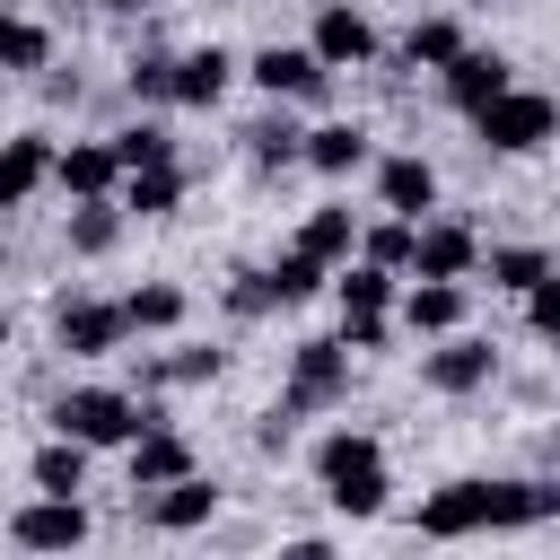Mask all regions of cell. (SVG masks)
<instances>
[{
  "instance_id": "cell-7",
  "label": "cell",
  "mask_w": 560,
  "mask_h": 560,
  "mask_svg": "<svg viewBox=\"0 0 560 560\" xmlns=\"http://www.w3.org/2000/svg\"><path fill=\"white\" fill-rule=\"evenodd\" d=\"M52 332H61V350H70V359H105V350L131 332V306H114V298H61Z\"/></svg>"
},
{
  "instance_id": "cell-21",
  "label": "cell",
  "mask_w": 560,
  "mask_h": 560,
  "mask_svg": "<svg viewBox=\"0 0 560 560\" xmlns=\"http://www.w3.org/2000/svg\"><path fill=\"white\" fill-rule=\"evenodd\" d=\"M79 481H88V438H61V429H52V446H35V490L79 499Z\"/></svg>"
},
{
  "instance_id": "cell-13",
  "label": "cell",
  "mask_w": 560,
  "mask_h": 560,
  "mask_svg": "<svg viewBox=\"0 0 560 560\" xmlns=\"http://www.w3.org/2000/svg\"><path fill=\"white\" fill-rule=\"evenodd\" d=\"M184 472H192V446H184L166 420L131 438V490H166V481H184Z\"/></svg>"
},
{
  "instance_id": "cell-8",
  "label": "cell",
  "mask_w": 560,
  "mask_h": 560,
  "mask_svg": "<svg viewBox=\"0 0 560 560\" xmlns=\"http://www.w3.org/2000/svg\"><path fill=\"white\" fill-rule=\"evenodd\" d=\"M254 88H271V96H324L332 88V61L315 44H262L254 52Z\"/></svg>"
},
{
  "instance_id": "cell-30",
  "label": "cell",
  "mask_w": 560,
  "mask_h": 560,
  "mask_svg": "<svg viewBox=\"0 0 560 560\" xmlns=\"http://www.w3.org/2000/svg\"><path fill=\"white\" fill-rule=\"evenodd\" d=\"M411 245H420V219H385V228H368V262H385V271H411Z\"/></svg>"
},
{
  "instance_id": "cell-20",
  "label": "cell",
  "mask_w": 560,
  "mask_h": 560,
  "mask_svg": "<svg viewBox=\"0 0 560 560\" xmlns=\"http://www.w3.org/2000/svg\"><path fill=\"white\" fill-rule=\"evenodd\" d=\"M228 70H236V61H228L219 44H201V52H184V61H175V105H219V88H228Z\"/></svg>"
},
{
  "instance_id": "cell-19",
  "label": "cell",
  "mask_w": 560,
  "mask_h": 560,
  "mask_svg": "<svg viewBox=\"0 0 560 560\" xmlns=\"http://www.w3.org/2000/svg\"><path fill=\"white\" fill-rule=\"evenodd\" d=\"M175 201H184V166H131L122 175V210L131 219H166Z\"/></svg>"
},
{
  "instance_id": "cell-29",
  "label": "cell",
  "mask_w": 560,
  "mask_h": 560,
  "mask_svg": "<svg viewBox=\"0 0 560 560\" xmlns=\"http://www.w3.org/2000/svg\"><path fill=\"white\" fill-rule=\"evenodd\" d=\"M114 149H122V175H131V166H175L166 122H131V131H114Z\"/></svg>"
},
{
  "instance_id": "cell-23",
  "label": "cell",
  "mask_w": 560,
  "mask_h": 560,
  "mask_svg": "<svg viewBox=\"0 0 560 560\" xmlns=\"http://www.w3.org/2000/svg\"><path fill=\"white\" fill-rule=\"evenodd\" d=\"M402 52L429 61V70H455V61H464V26H455V18H420V26L402 35Z\"/></svg>"
},
{
  "instance_id": "cell-32",
  "label": "cell",
  "mask_w": 560,
  "mask_h": 560,
  "mask_svg": "<svg viewBox=\"0 0 560 560\" xmlns=\"http://www.w3.org/2000/svg\"><path fill=\"white\" fill-rule=\"evenodd\" d=\"M44 52H52V35H44L35 18H9V26H0V61H9V70H44Z\"/></svg>"
},
{
  "instance_id": "cell-15",
  "label": "cell",
  "mask_w": 560,
  "mask_h": 560,
  "mask_svg": "<svg viewBox=\"0 0 560 560\" xmlns=\"http://www.w3.org/2000/svg\"><path fill=\"white\" fill-rule=\"evenodd\" d=\"M376 201L402 210V219L438 210V166H429V158H385V166H376Z\"/></svg>"
},
{
  "instance_id": "cell-40",
  "label": "cell",
  "mask_w": 560,
  "mask_h": 560,
  "mask_svg": "<svg viewBox=\"0 0 560 560\" xmlns=\"http://www.w3.org/2000/svg\"><path fill=\"white\" fill-rule=\"evenodd\" d=\"M315 9H324V0H315Z\"/></svg>"
},
{
  "instance_id": "cell-25",
  "label": "cell",
  "mask_w": 560,
  "mask_h": 560,
  "mask_svg": "<svg viewBox=\"0 0 560 560\" xmlns=\"http://www.w3.org/2000/svg\"><path fill=\"white\" fill-rule=\"evenodd\" d=\"M298 245H306V254H324V262H341V254L359 245V228H350V210H341V201H324V210H306Z\"/></svg>"
},
{
  "instance_id": "cell-35",
  "label": "cell",
  "mask_w": 560,
  "mask_h": 560,
  "mask_svg": "<svg viewBox=\"0 0 560 560\" xmlns=\"http://www.w3.org/2000/svg\"><path fill=\"white\" fill-rule=\"evenodd\" d=\"M525 324H534V332H542V341H551V350H560V271H551V280H534V289H525Z\"/></svg>"
},
{
  "instance_id": "cell-33",
  "label": "cell",
  "mask_w": 560,
  "mask_h": 560,
  "mask_svg": "<svg viewBox=\"0 0 560 560\" xmlns=\"http://www.w3.org/2000/svg\"><path fill=\"white\" fill-rule=\"evenodd\" d=\"M245 140H254V158H262V166H289V158H306V131H298V122H254Z\"/></svg>"
},
{
  "instance_id": "cell-17",
  "label": "cell",
  "mask_w": 560,
  "mask_h": 560,
  "mask_svg": "<svg viewBox=\"0 0 560 560\" xmlns=\"http://www.w3.org/2000/svg\"><path fill=\"white\" fill-rule=\"evenodd\" d=\"M508 88H516V79H508V61H499V52H472V44H464V61L446 70V96H455L464 114H481V105H490V96H508Z\"/></svg>"
},
{
  "instance_id": "cell-22",
  "label": "cell",
  "mask_w": 560,
  "mask_h": 560,
  "mask_svg": "<svg viewBox=\"0 0 560 560\" xmlns=\"http://www.w3.org/2000/svg\"><path fill=\"white\" fill-rule=\"evenodd\" d=\"M306 166H324V175L368 166V131H359V122H324V131H306Z\"/></svg>"
},
{
  "instance_id": "cell-9",
  "label": "cell",
  "mask_w": 560,
  "mask_h": 560,
  "mask_svg": "<svg viewBox=\"0 0 560 560\" xmlns=\"http://www.w3.org/2000/svg\"><path fill=\"white\" fill-rule=\"evenodd\" d=\"M420 376H429V394H481V385L499 376V350H490V341H472V332H455L446 350H429V359H420Z\"/></svg>"
},
{
  "instance_id": "cell-1",
  "label": "cell",
  "mask_w": 560,
  "mask_h": 560,
  "mask_svg": "<svg viewBox=\"0 0 560 560\" xmlns=\"http://www.w3.org/2000/svg\"><path fill=\"white\" fill-rule=\"evenodd\" d=\"M551 516H560V481H446L438 499H420L411 534L464 542V534H525Z\"/></svg>"
},
{
  "instance_id": "cell-2",
  "label": "cell",
  "mask_w": 560,
  "mask_h": 560,
  "mask_svg": "<svg viewBox=\"0 0 560 560\" xmlns=\"http://www.w3.org/2000/svg\"><path fill=\"white\" fill-rule=\"evenodd\" d=\"M315 481H324V499H332L341 516H376V508H385V446H376L368 429H332V438L315 446Z\"/></svg>"
},
{
  "instance_id": "cell-16",
  "label": "cell",
  "mask_w": 560,
  "mask_h": 560,
  "mask_svg": "<svg viewBox=\"0 0 560 560\" xmlns=\"http://www.w3.org/2000/svg\"><path fill=\"white\" fill-rule=\"evenodd\" d=\"M219 516V490L201 481V472H184V481H166L158 499H149V525L158 534H192V525H210Z\"/></svg>"
},
{
  "instance_id": "cell-27",
  "label": "cell",
  "mask_w": 560,
  "mask_h": 560,
  "mask_svg": "<svg viewBox=\"0 0 560 560\" xmlns=\"http://www.w3.org/2000/svg\"><path fill=\"white\" fill-rule=\"evenodd\" d=\"M122 306H131V332H175V324H184V289H166V280L131 289Z\"/></svg>"
},
{
  "instance_id": "cell-26",
  "label": "cell",
  "mask_w": 560,
  "mask_h": 560,
  "mask_svg": "<svg viewBox=\"0 0 560 560\" xmlns=\"http://www.w3.org/2000/svg\"><path fill=\"white\" fill-rule=\"evenodd\" d=\"M385 306H394V271H385V262L341 271V315H385Z\"/></svg>"
},
{
  "instance_id": "cell-36",
  "label": "cell",
  "mask_w": 560,
  "mask_h": 560,
  "mask_svg": "<svg viewBox=\"0 0 560 560\" xmlns=\"http://www.w3.org/2000/svg\"><path fill=\"white\" fill-rule=\"evenodd\" d=\"M262 306H280L271 271H236V289H228V315H262Z\"/></svg>"
},
{
  "instance_id": "cell-4",
  "label": "cell",
  "mask_w": 560,
  "mask_h": 560,
  "mask_svg": "<svg viewBox=\"0 0 560 560\" xmlns=\"http://www.w3.org/2000/svg\"><path fill=\"white\" fill-rule=\"evenodd\" d=\"M472 122H481V149H499V158H525V149H542V140L560 131V105H551L542 88H508V96H490Z\"/></svg>"
},
{
  "instance_id": "cell-10",
  "label": "cell",
  "mask_w": 560,
  "mask_h": 560,
  "mask_svg": "<svg viewBox=\"0 0 560 560\" xmlns=\"http://www.w3.org/2000/svg\"><path fill=\"white\" fill-rule=\"evenodd\" d=\"M52 184H61L70 201H96V192L122 184V149H114V140H70L61 166H52Z\"/></svg>"
},
{
  "instance_id": "cell-24",
  "label": "cell",
  "mask_w": 560,
  "mask_h": 560,
  "mask_svg": "<svg viewBox=\"0 0 560 560\" xmlns=\"http://www.w3.org/2000/svg\"><path fill=\"white\" fill-rule=\"evenodd\" d=\"M114 236H122V210H114L105 192L70 210V254H114Z\"/></svg>"
},
{
  "instance_id": "cell-39",
  "label": "cell",
  "mask_w": 560,
  "mask_h": 560,
  "mask_svg": "<svg viewBox=\"0 0 560 560\" xmlns=\"http://www.w3.org/2000/svg\"><path fill=\"white\" fill-rule=\"evenodd\" d=\"M472 9H499V0H472Z\"/></svg>"
},
{
  "instance_id": "cell-28",
  "label": "cell",
  "mask_w": 560,
  "mask_h": 560,
  "mask_svg": "<svg viewBox=\"0 0 560 560\" xmlns=\"http://www.w3.org/2000/svg\"><path fill=\"white\" fill-rule=\"evenodd\" d=\"M271 289H280V306H298V298H315V289H324V254H306V245H289V254L271 262Z\"/></svg>"
},
{
  "instance_id": "cell-5",
  "label": "cell",
  "mask_w": 560,
  "mask_h": 560,
  "mask_svg": "<svg viewBox=\"0 0 560 560\" xmlns=\"http://www.w3.org/2000/svg\"><path fill=\"white\" fill-rule=\"evenodd\" d=\"M350 394V341H298L289 350V420L298 411H324V402H341Z\"/></svg>"
},
{
  "instance_id": "cell-18",
  "label": "cell",
  "mask_w": 560,
  "mask_h": 560,
  "mask_svg": "<svg viewBox=\"0 0 560 560\" xmlns=\"http://www.w3.org/2000/svg\"><path fill=\"white\" fill-rule=\"evenodd\" d=\"M402 324L411 332H455L464 324V280H411L402 289Z\"/></svg>"
},
{
  "instance_id": "cell-34",
  "label": "cell",
  "mask_w": 560,
  "mask_h": 560,
  "mask_svg": "<svg viewBox=\"0 0 560 560\" xmlns=\"http://www.w3.org/2000/svg\"><path fill=\"white\" fill-rule=\"evenodd\" d=\"M131 96H140V105H175V61L140 52V61H131Z\"/></svg>"
},
{
  "instance_id": "cell-11",
  "label": "cell",
  "mask_w": 560,
  "mask_h": 560,
  "mask_svg": "<svg viewBox=\"0 0 560 560\" xmlns=\"http://www.w3.org/2000/svg\"><path fill=\"white\" fill-rule=\"evenodd\" d=\"M472 262H481V236L455 228V219H429L420 245H411V271H420V280H464Z\"/></svg>"
},
{
  "instance_id": "cell-14",
  "label": "cell",
  "mask_w": 560,
  "mask_h": 560,
  "mask_svg": "<svg viewBox=\"0 0 560 560\" xmlns=\"http://www.w3.org/2000/svg\"><path fill=\"white\" fill-rule=\"evenodd\" d=\"M52 166H61V158H52V140H44V131H18V140H9V166H0V210H26V201H35V184H44Z\"/></svg>"
},
{
  "instance_id": "cell-3",
  "label": "cell",
  "mask_w": 560,
  "mask_h": 560,
  "mask_svg": "<svg viewBox=\"0 0 560 560\" xmlns=\"http://www.w3.org/2000/svg\"><path fill=\"white\" fill-rule=\"evenodd\" d=\"M52 429L61 438H88V446H131L140 429H158V411L140 394H114V385H70L52 402Z\"/></svg>"
},
{
  "instance_id": "cell-12",
  "label": "cell",
  "mask_w": 560,
  "mask_h": 560,
  "mask_svg": "<svg viewBox=\"0 0 560 560\" xmlns=\"http://www.w3.org/2000/svg\"><path fill=\"white\" fill-rule=\"evenodd\" d=\"M315 52H324L332 70H350V61L376 52V26L359 18V0H324V9H315Z\"/></svg>"
},
{
  "instance_id": "cell-37",
  "label": "cell",
  "mask_w": 560,
  "mask_h": 560,
  "mask_svg": "<svg viewBox=\"0 0 560 560\" xmlns=\"http://www.w3.org/2000/svg\"><path fill=\"white\" fill-rule=\"evenodd\" d=\"M341 341L350 350H385V315H341Z\"/></svg>"
},
{
  "instance_id": "cell-31",
  "label": "cell",
  "mask_w": 560,
  "mask_h": 560,
  "mask_svg": "<svg viewBox=\"0 0 560 560\" xmlns=\"http://www.w3.org/2000/svg\"><path fill=\"white\" fill-rule=\"evenodd\" d=\"M490 280L499 289H534V280H551V254L542 245H499L490 254Z\"/></svg>"
},
{
  "instance_id": "cell-38",
  "label": "cell",
  "mask_w": 560,
  "mask_h": 560,
  "mask_svg": "<svg viewBox=\"0 0 560 560\" xmlns=\"http://www.w3.org/2000/svg\"><path fill=\"white\" fill-rule=\"evenodd\" d=\"M105 9H140V0H105Z\"/></svg>"
},
{
  "instance_id": "cell-6",
  "label": "cell",
  "mask_w": 560,
  "mask_h": 560,
  "mask_svg": "<svg viewBox=\"0 0 560 560\" xmlns=\"http://www.w3.org/2000/svg\"><path fill=\"white\" fill-rule=\"evenodd\" d=\"M9 542H18V551H79V542H88V508L61 499V490H44V499H26V508L9 516Z\"/></svg>"
}]
</instances>
